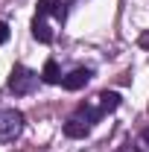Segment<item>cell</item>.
Wrapping results in <instances>:
<instances>
[{"mask_svg": "<svg viewBox=\"0 0 149 152\" xmlns=\"http://www.w3.org/2000/svg\"><path fill=\"white\" fill-rule=\"evenodd\" d=\"M6 41H9V23L0 20V44H6Z\"/></svg>", "mask_w": 149, "mask_h": 152, "instance_id": "obj_10", "label": "cell"}, {"mask_svg": "<svg viewBox=\"0 0 149 152\" xmlns=\"http://www.w3.org/2000/svg\"><path fill=\"white\" fill-rule=\"evenodd\" d=\"M32 35H35V41H41V44H50V41H53V29L41 18H35L32 20Z\"/></svg>", "mask_w": 149, "mask_h": 152, "instance_id": "obj_8", "label": "cell"}, {"mask_svg": "<svg viewBox=\"0 0 149 152\" xmlns=\"http://www.w3.org/2000/svg\"><path fill=\"white\" fill-rule=\"evenodd\" d=\"M23 129V114L15 111V108H3L0 111V140L3 143H9V140H15Z\"/></svg>", "mask_w": 149, "mask_h": 152, "instance_id": "obj_2", "label": "cell"}, {"mask_svg": "<svg viewBox=\"0 0 149 152\" xmlns=\"http://www.w3.org/2000/svg\"><path fill=\"white\" fill-rule=\"evenodd\" d=\"M96 99H99V111H102V114L114 111V108L120 105V94H117V91H102Z\"/></svg>", "mask_w": 149, "mask_h": 152, "instance_id": "obj_7", "label": "cell"}, {"mask_svg": "<svg viewBox=\"0 0 149 152\" xmlns=\"http://www.w3.org/2000/svg\"><path fill=\"white\" fill-rule=\"evenodd\" d=\"M117 152H140V149H137V146H131V143H123Z\"/></svg>", "mask_w": 149, "mask_h": 152, "instance_id": "obj_11", "label": "cell"}, {"mask_svg": "<svg viewBox=\"0 0 149 152\" xmlns=\"http://www.w3.org/2000/svg\"><path fill=\"white\" fill-rule=\"evenodd\" d=\"M140 47H146V50H149V32H143V35H140Z\"/></svg>", "mask_w": 149, "mask_h": 152, "instance_id": "obj_12", "label": "cell"}, {"mask_svg": "<svg viewBox=\"0 0 149 152\" xmlns=\"http://www.w3.org/2000/svg\"><path fill=\"white\" fill-rule=\"evenodd\" d=\"M41 79H44L47 85H56V82H61V70H58L56 58H47V61H44V70H41Z\"/></svg>", "mask_w": 149, "mask_h": 152, "instance_id": "obj_6", "label": "cell"}, {"mask_svg": "<svg viewBox=\"0 0 149 152\" xmlns=\"http://www.w3.org/2000/svg\"><path fill=\"white\" fill-rule=\"evenodd\" d=\"M79 114L85 117V123H88V126L96 123V120L102 117V111H99V108H93V105H88V102H82V105H79Z\"/></svg>", "mask_w": 149, "mask_h": 152, "instance_id": "obj_9", "label": "cell"}, {"mask_svg": "<svg viewBox=\"0 0 149 152\" xmlns=\"http://www.w3.org/2000/svg\"><path fill=\"white\" fill-rule=\"evenodd\" d=\"M44 15H56V18L61 20V18H64L61 0H38V18H44Z\"/></svg>", "mask_w": 149, "mask_h": 152, "instance_id": "obj_4", "label": "cell"}, {"mask_svg": "<svg viewBox=\"0 0 149 152\" xmlns=\"http://www.w3.org/2000/svg\"><path fill=\"white\" fill-rule=\"evenodd\" d=\"M88 132H91V126H88V123H82L79 117H73V120H67V123H64V134H67V137H73V140L85 137Z\"/></svg>", "mask_w": 149, "mask_h": 152, "instance_id": "obj_5", "label": "cell"}, {"mask_svg": "<svg viewBox=\"0 0 149 152\" xmlns=\"http://www.w3.org/2000/svg\"><path fill=\"white\" fill-rule=\"evenodd\" d=\"M88 79H91V70L76 67V70H70L67 76H61V88H64V91H79V88L88 85Z\"/></svg>", "mask_w": 149, "mask_h": 152, "instance_id": "obj_3", "label": "cell"}, {"mask_svg": "<svg viewBox=\"0 0 149 152\" xmlns=\"http://www.w3.org/2000/svg\"><path fill=\"white\" fill-rule=\"evenodd\" d=\"M35 82H38V73H32L23 64H15L12 73H9V91H15L18 96H23V94H29L35 88Z\"/></svg>", "mask_w": 149, "mask_h": 152, "instance_id": "obj_1", "label": "cell"}]
</instances>
